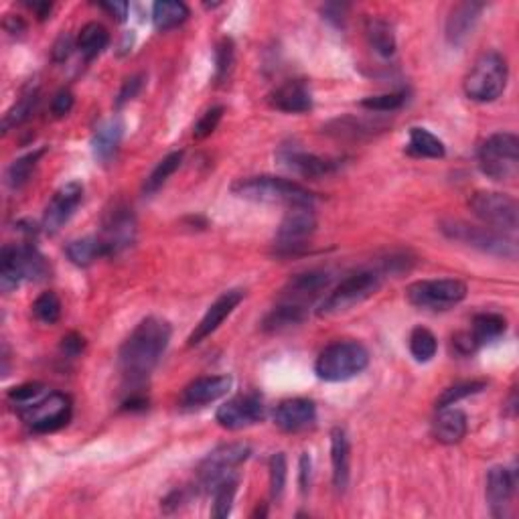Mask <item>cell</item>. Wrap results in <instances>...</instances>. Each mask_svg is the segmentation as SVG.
<instances>
[{"label":"cell","mask_w":519,"mask_h":519,"mask_svg":"<svg viewBox=\"0 0 519 519\" xmlns=\"http://www.w3.org/2000/svg\"><path fill=\"white\" fill-rule=\"evenodd\" d=\"M170 335V325L159 317H148L137 325L118 353V364L122 374L130 381H142L148 378L159 364L162 353L167 351Z\"/></svg>","instance_id":"6da1fadb"},{"label":"cell","mask_w":519,"mask_h":519,"mask_svg":"<svg viewBox=\"0 0 519 519\" xmlns=\"http://www.w3.org/2000/svg\"><path fill=\"white\" fill-rule=\"evenodd\" d=\"M232 193L254 203H276V205H312L315 195L298 183L280 177H248L233 183Z\"/></svg>","instance_id":"7a4b0ae2"},{"label":"cell","mask_w":519,"mask_h":519,"mask_svg":"<svg viewBox=\"0 0 519 519\" xmlns=\"http://www.w3.org/2000/svg\"><path fill=\"white\" fill-rule=\"evenodd\" d=\"M49 266L43 254L31 244L4 246L0 254V288L4 293L19 288L23 282L43 280Z\"/></svg>","instance_id":"3957f363"},{"label":"cell","mask_w":519,"mask_h":519,"mask_svg":"<svg viewBox=\"0 0 519 519\" xmlns=\"http://www.w3.org/2000/svg\"><path fill=\"white\" fill-rule=\"evenodd\" d=\"M369 366V351L358 341H337L317 358L315 374L325 381H347Z\"/></svg>","instance_id":"277c9868"},{"label":"cell","mask_w":519,"mask_h":519,"mask_svg":"<svg viewBox=\"0 0 519 519\" xmlns=\"http://www.w3.org/2000/svg\"><path fill=\"white\" fill-rule=\"evenodd\" d=\"M507 61L497 51L483 53L465 77V94L473 102H495L507 85Z\"/></svg>","instance_id":"5b68a950"},{"label":"cell","mask_w":519,"mask_h":519,"mask_svg":"<svg viewBox=\"0 0 519 519\" xmlns=\"http://www.w3.org/2000/svg\"><path fill=\"white\" fill-rule=\"evenodd\" d=\"M481 173L493 181H511L519 170V140L511 132H497L479 148Z\"/></svg>","instance_id":"8992f818"},{"label":"cell","mask_w":519,"mask_h":519,"mask_svg":"<svg viewBox=\"0 0 519 519\" xmlns=\"http://www.w3.org/2000/svg\"><path fill=\"white\" fill-rule=\"evenodd\" d=\"M381 287V276L374 270H359L345 280H341L335 288L331 290L329 296L325 298L318 307V317H333L341 315L353 309L355 304L367 301L374 296Z\"/></svg>","instance_id":"52a82bcc"},{"label":"cell","mask_w":519,"mask_h":519,"mask_svg":"<svg viewBox=\"0 0 519 519\" xmlns=\"http://www.w3.org/2000/svg\"><path fill=\"white\" fill-rule=\"evenodd\" d=\"M440 230L449 240L460 241V244L477 248V250L493 256H503V258L514 260L517 256L515 241L507 238L506 233L491 230V227L468 225L465 222H444Z\"/></svg>","instance_id":"ba28073f"},{"label":"cell","mask_w":519,"mask_h":519,"mask_svg":"<svg viewBox=\"0 0 519 519\" xmlns=\"http://www.w3.org/2000/svg\"><path fill=\"white\" fill-rule=\"evenodd\" d=\"M468 208L483 224L501 233H514L519 224V208L514 197L495 191H477L468 199Z\"/></svg>","instance_id":"9c48e42d"},{"label":"cell","mask_w":519,"mask_h":519,"mask_svg":"<svg viewBox=\"0 0 519 519\" xmlns=\"http://www.w3.org/2000/svg\"><path fill=\"white\" fill-rule=\"evenodd\" d=\"M467 284L459 279H438V280H421L410 284L406 296L410 304L418 309L444 311L451 309L467 296Z\"/></svg>","instance_id":"30bf717a"},{"label":"cell","mask_w":519,"mask_h":519,"mask_svg":"<svg viewBox=\"0 0 519 519\" xmlns=\"http://www.w3.org/2000/svg\"><path fill=\"white\" fill-rule=\"evenodd\" d=\"M20 418L27 422L28 429L39 432V435L59 430L71 418L69 396L61 392H49L41 396L37 402L20 408Z\"/></svg>","instance_id":"8fae6325"},{"label":"cell","mask_w":519,"mask_h":519,"mask_svg":"<svg viewBox=\"0 0 519 519\" xmlns=\"http://www.w3.org/2000/svg\"><path fill=\"white\" fill-rule=\"evenodd\" d=\"M250 457V446L233 443L224 444L209 452L208 457L201 460V465L197 468V479L199 485L208 491H213L219 483L233 475V468H238L244 460Z\"/></svg>","instance_id":"7c38bea8"},{"label":"cell","mask_w":519,"mask_h":519,"mask_svg":"<svg viewBox=\"0 0 519 519\" xmlns=\"http://www.w3.org/2000/svg\"><path fill=\"white\" fill-rule=\"evenodd\" d=\"M317 230V217L312 205H293L284 216L282 224L276 233V252L279 254H296L304 248L307 240Z\"/></svg>","instance_id":"4fadbf2b"},{"label":"cell","mask_w":519,"mask_h":519,"mask_svg":"<svg viewBox=\"0 0 519 519\" xmlns=\"http://www.w3.org/2000/svg\"><path fill=\"white\" fill-rule=\"evenodd\" d=\"M99 240L104 244L106 256H118L128 250L137 240V217L132 209L126 205H114L106 213Z\"/></svg>","instance_id":"5bb4252c"},{"label":"cell","mask_w":519,"mask_h":519,"mask_svg":"<svg viewBox=\"0 0 519 519\" xmlns=\"http://www.w3.org/2000/svg\"><path fill=\"white\" fill-rule=\"evenodd\" d=\"M266 406L258 394H241L227 400L216 412V421L222 429L241 430L264 421Z\"/></svg>","instance_id":"9a60e30c"},{"label":"cell","mask_w":519,"mask_h":519,"mask_svg":"<svg viewBox=\"0 0 519 519\" xmlns=\"http://www.w3.org/2000/svg\"><path fill=\"white\" fill-rule=\"evenodd\" d=\"M83 199V187L80 183H67L59 191H55L51 201L47 203L45 216H43V227L45 232L55 233L66 225L75 209L80 208Z\"/></svg>","instance_id":"2e32d148"},{"label":"cell","mask_w":519,"mask_h":519,"mask_svg":"<svg viewBox=\"0 0 519 519\" xmlns=\"http://www.w3.org/2000/svg\"><path fill=\"white\" fill-rule=\"evenodd\" d=\"M331 284V274L323 270H311V272L296 274L288 280L287 287L282 288L280 301L293 303L298 307L309 309L315 298L321 296Z\"/></svg>","instance_id":"e0dca14e"},{"label":"cell","mask_w":519,"mask_h":519,"mask_svg":"<svg viewBox=\"0 0 519 519\" xmlns=\"http://www.w3.org/2000/svg\"><path fill=\"white\" fill-rule=\"evenodd\" d=\"M241 301H244V290H240V288L227 290V293H224L222 296H219L217 301L213 303L211 307L208 309V312H205V317L201 318V321H199V325L195 326V331L189 335V347L199 345L201 341H205L209 335H213V333H216L219 326H222V323L225 321V318L238 309V304Z\"/></svg>","instance_id":"ac0fdd59"},{"label":"cell","mask_w":519,"mask_h":519,"mask_svg":"<svg viewBox=\"0 0 519 519\" xmlns=\"http://www.w3.org/2000/svg\"><path fill=\"white\" fill-rule=\"evenodd\" d=\"M233 380L230 375H208V378H199L191 381L187 388L183 389L179 397L181 406L185 408H201L208 406L211 402H217L232 389Z\"/></svg>","instance_id":"d6986e66"},{"label":"cell","mask_w":519,"mask_h":519,"mask_svg":"<svg viewBox=\"0 0 519 519\" xmlns=\"http://www.w3.org/2000/svg\"><path fill=\"white\" fill-rule=\"evenodd\" d=\"M483 9H485V4L473 3V0H467V3H459L457 6H452L449 19H446V41H449L452 47L463 45V43L471 37L475 25L479 23Z\"/></svg>","instance_id":"ffe728a7"},{"label":"cell","mask_w":519,"mask_h":519,"mask_svg":"<svg viewBox=\"0 0 519 519\" xmlns=\"http://www.w3.org/2000/svg\"><path fill=\"white\" fill-rule=\"evenodd\" d=\"M317 421L315 402L295 397V400H284L274 410V424L284 432H298L307 429Z\"/></svg>","instance_id":"44dd1931"},{"label":"cell","mask_w":519,"mask_h":519,"mask_svg":"<svg viewBox=\"0 0 519 519\" xmlns=\"http://www.w3.org/2000/svg\"><path fill=\"white\" fill-rule=\"evenodd\" d=\"M515 491V471L507 467H493L487 473V503L495 517H503Z\"/></svg>","instance_id":"7402d4cb"},{"label":"cell","mask_w":519,"mask_h":519,"mask_svg":"<svg viewBox=\"0 0 519 519\" xmlns=\"http://www.w3.org/2000/svg\"><path fill=\"white\" fill-rule=\"evenodd\" d=\"M280 161L284 167H288L293 173L301 177H309V179H318V177H326L335 173L339 162L335 159H325V156H317L303 151H287L280 154Z\"/></svg>","instance_id":"603a6c76"},{"label":"cell","mask_w":519,"mask_h":519,"mask_svg":"<svg viewBox=\"0 0 519 519\" xmlns=\"http://www.w3.org/2000/svg\"><path fill=\"white\" fill-rule=\"evenodd\" d=\"M270 106L287 114H304L312 108L311 90L304 82H287L270 94Z\"/></svg>","instance_id":"cb8c5ba5"},{"label":"cell","mask_w":519,"mask_h":519,"mask_svg":"<svg viewBox=\"0 0 519 519\" xmlns=\"http://www.w3.org/2000/svg\"><path fill=\"white\" fill-rule=\"evenodd\" d=\"M331 463H333V485L337 491H345L350 483V463H351V449L350 438H347L343 429L331 430Z\"/></svg>","instance_id":"d4e9b609"},{"label":"cell","mask_w":519,"mask_h":519,"mask_svg":"<svg viewBox=\"0 0 519 519\" xmlns=\"http://www.w3.org/2000/svg\"><path fill=\"white\" fill-rule=\"evenodd\" d=\"M468 421L463 410L443 408L435 421V436L443 444H457L467 436Z\"/></svg>","instance_id":"484cf974"},{"label":"cell","mask_w":519,"mask_h":519,"mask_svg":"<svg viewBox=\"0 0 519 519\" xmlns=\"http://www.w3.org/2000/svg\"><path fill=\"white\" fill-rule=\"evenodd\" d=\"M124 137V126L120 120H110L98 128V132L94 134V140H91V146H94V156L108 165V162L116 156L120 142H122Z\"/></svg>","instance_id":"4316f807"},{"label":"cell","mask_w":519,"mask_h":519,"mask_svg":"<svg viewBox=\"0 0 519 519\" xmlns=\"http://www.w3.org/2000/svg\"><path fill=\"white\" fill-rule=\"evenodd\" d=\"M304 318H307V309L293 303L279 301V304L262 321V329L266 333H280L284 329H290V326L301 325Z\"/></svg>","instance_id":"83f0119b"},{"label":"cell","mask_w":519,"mask_h":519,"mask_svg":"<svg viewBox=\"0 0 519 519\" xmlns=\"http://www.w3.org/2000/svg\"><path fill=\"white\" fill-rule=\"evenodd\" d=\"M507 331V321L506 317L497 315V312H481L473 318V326L468 331V335L475 341L477 350L481 345L491 343V341L499 339L503 333Z\"/></svg>","instance_id":"f1b7e54d"},{"label":"cell","mask_w":519,"mask_h":519,"mask_svg":"<svg viewBox=\"0 0 519 519\" xmlns=\"http://www.w3.org/2000/svg\"><path fill=\"white\" fill-rule=\"evenodd\" d=\"M406 151L412 156H421V159H443V156L446 154L444 142L438 137H435L430 130H426V128H418V126H414L410 130V140H408Z\"/></svg>","instance_id":"f546056e"},{"label":"cell","mask_w":519,"mask_h":519,"mask_svg":"<svg viewBox=\"0 0 519 519\" xmlns=\"http://www.w3.org/2000/svg\"><path fill=\"white\" fill-rule=\"evenodd\" d=\"M366 37L369 45L381 57H392L396 53V35L388 20L369 17L366 23Z\"/></svg>","instance_id":"4dcf8cb0"},{"label":"cell","mask_w":519,"mask_h":519,"mask_svg":"<svg viewBox=\"0 0 519 519\" xmlns=\"http://www.w3.org/2000/svg\"><path fill=\"white\" fill-rule=\"evenodd\" d=\"M66 254L75 266L85 268V266L94 264L98 258H104L106 250L99 236H88V238L69 241L66 248Z\"/></svg>","instance_id":"1f68e13d"},{"label":"cell","mask_w":519,"mask_h":519,"mask_svg":"<svg viewBox=\"0 0 519 519\" xmlns=\"http://www.w3.org/2000/svg\"><path fill=\"white\" fill-rule=\"evenodd\" d=\"M110 33L108 28L99 23H88L80 35H77V49H80L85 59H94L108 47Z\"/></svg>","instance_id":"d6a6232c"},{"label":"cell","mask_w":519,"mask_h":519,"mask_svg":"<svg viewBox=\"0 0 519 519\" xmlns=\"http://www.w3.org/2000/svg\"><path fill=\"white\" fill-rule=\"evenodd\" d=\"M189 19L187 4L177 3V0H161L153 6V23L159 31H169L183 25Z\"/></svg>","instance_id":"836d02e7"},{"label":"cell","mask_w":519,"mask_h":519,"mask_svg":"<svg viewBox=\"0 0 519 519\" xmlns=\"http://www.w3.org/2000/svg\"><path fill=\"white\" fill-rule=\"evenodd\" d=\"M183 162V153H170L167 154L165 159H162L159 165L154 167V170L151 175H148V179L145 181V193L146 195H153L159 191L162 185H165L170 177H173L177 173V169L181 167Z\"/></svg>","instance_id":"e575fe53"},{"label":"cell","mask_w":519,"mask_h":519,"mask_svg":"<svg viewBox=\"0 0 519 519\" xmlns=\"http://www.w3.org/2000/svg\"><path fill=\"white\" fill-rule=\"evenodd\" d=\"M43 154H45V148H39V151H33L14 161L9 167V173H6V183H9L12 189L23 187V185L31 179L33 170L35 167H37V162Z\"/></svg>","instance_id":"d590c367"},{"label":"cell","mask_w":519,"mask_h":519,"mask_svg":"<svg viewBox=\"0 0 519 519\" xmlns=\"http://www.w3.org/2000/svg\"><path fill=\"white\" fill-rule=\"evenodd\" d=\"M236 493H238L236 475H230V477L224 479L216 489H213V517L224 519L232 514Z\"/></svg>","instance_id":"8d00e7d4"},{"label":"cell","mask_w":519,"mask_h":519,"mask_svg":"<svg viewBox=\"0 0 519 519\" xmlns=\"http://www.w3.org/2000/svg\"><path fill=\"white\" fill-rule=\"evenodd\" d=\"M410 353L418 364H426L435 358L438 351V341L432 335V331L424 329V326H416L410 335Z\"/></svg>","instance_id":"74e56055"},{"label":"cell","mask_w":519,"mask_h":519,"mask_svg":"<svg viewBox=\"0 0 519 519\" xmlns=\"http://www.w3.org/2000/svg\"><path fill=\"white\" fill-rule=\"evenodd\" d=\"M39 102V91L37 90H31L23 94V98L19 99L17 104L12 106V108L6 112V116L3 120V128L4 130H11V128H17L23 122H27L28 116H31L35 106Z\"/></svg>","instance_id":"f35d334b"},{"label":"cell","mask_w":519,"mask_h":519,"mask_svg":"<svg viewBox=\"0 0 519 519\" xmlns=\"http://www.w3.org/2000/svg\"><path fill=\"white\" fill-rule=\"evenodd\" d=\"M33 315L43 325H55L61 317V301L55 293H43L33 303Z\"/></svg>","instance_id":"ab89813d"},{"label":"cell","mask_w":519,"mask_h":519,"mask_svg":"<svg viewBox=\"0 0 519 519\" xmlns=\"http://www.w3.org/2000/svg\"><path fill=\"white\" fill-rule=\"evenodd\" d=\"M487 388L485 381H463V383H457V386H452L449 389H444L440 397L436 400V408H449L454 406V404L463 400V397H468L473 394H479L483 389Z\"/></svg>","instance_id":"60d3db41"},{"label":"cell","mask_w":519,"mask_h":519,"mask_svg":"<svg viewBox=\"0 0 519 519\" xmlns=\"http://www.w3.org/2000/svg\"><path fill=\"white\" fill-rule=\"evenodd\" d=\"M288 471V465H287V457H284L282 452H276L272 454V459H270V495H272V499L279 501L282 493H284V487H287V473Z\"/></svg>","instance_id":"b9f144b4"},{"label":"cell","mask_w":519,"mask_h":519,"mask_svg":"<svg viewBox=\"0 0 519 519\" xmlns=\"http://www.w3.org/2000/svg\"><path fill=\"white\" fill-rule=\"evenodd\" d=\"M233 61H236V47L232 39H222L216 47V80L224 82L232 74Z\"/></svg>","instance_id":"7bdbcfd3"},{"label":"cell","mask_w":519,"mask_h":519,"mask_svg":"<svg viewBox=\"0 0 519 519\" xmlns=\"http://www.w3.org/2000/svg\"><path fill=\"white\" fill-rule=\"evenodd\" d=\"M404 102H406V94H404V91H392V94L366 98L361 106H364L366 110L374 112H394L397 108H402Z\"/></svg>","instance_id":"ee69618b"},{"label":"cell","mask_w":519,"mask_h":519,"mask_svg":"<svg viewBox=\"0 0 519 519\" xmlns=\"http://www.w3.org/2000/svg\"><path fill=\"white\" fill-rule=\"evenodd\" d=\"M224 112H225L224 106H213V108H209L208 112H205L203 116L199 118V122L195 124V128H193V137L199 138V140L208 138L209 134L219 126V122H222Z\"/></svg>","instance_id":"f6af8a7d"},{"label":"cell","mask_w":519,"mask_h":519,"mask_svg":"<svg viewBox=\"0 0 519 519\" xmlns=\"http://www.w3.org/2000/svg\"><path fill=\"white\" fill-rule=\"evenodd\" d=\"M47 389L43 383H23V386L12 388L9 392V397L12 402H17L19 408L28 406V404L37 402L41 396H45Z\"/></svg>","instance_id":"bcb514c9"},{"label":"cell","mask_w":519,"mask_h":519,"mask_svg":"<svg viewBox=\"0 0 519 519\" xmlns=\"http://www.w3.org/2000/svg\"><path fill=\"white\" fill-rule=\"evenodd\" d=\"M142 85H145V75H142V74L128 77L122 88H120V94L116 98V106H118V108H122L124 104H128V102H130V99L137 98L140 94Z\"/></svg>","instance_id":"7dc6e473"},{"label":"cell","mask_w":519,"mask_h":519,"mask_svg":"<svg viewBox=\"0 0 519 519\" xmlns=\"http://www.w3.org/2000/svg\"><path fill=\"white\" fill-rule=\"evenodd\" d=\"M74 94H71L69 90H59L57 94L53 96L51 99V112L55 118H63L67 116V114L71 112V108H74Z\"/></svg>","instance_id":"c3c4849f"},{"label":"cell","mask_w":519,"mask_h":519,"mask_svg":"<svg viewBox=\"0 0 519 519\" xmlns=\"http://www.w3.org/2000/svg\"><path fill=\"white\" fill-rule=\"evenodd\" d=\"M85 347V341L82 335H77V333H71V335L63 337L61 341V351L67 355V358H77L83 351Z\"/></svg>","instance_id":"681fc988"},{"label":"cell","mask_w":519,"mask_h":519,"mask_svg":"<svg viewBox=\"0 0 519 519\" xmlns=\"http://www.w3.org/2000/svg\"><path fill=\"white\" fill-rule=\"evenodd\" d=\"M71 49H74V39H71L67 33L59 35V39H57L55 45H53V59L66 61L67 57L71 55Z\"/></svg>","instance_id":"f907efd6"},{"label":"cell","mask_w":519,"mask_h":519,"mask_svg":"<svg viewBox=\"0 0 519 519\" xmlns=\"http://www.w3.org/2000/svg\"><path fill=\"white\" fill-rule=\"evenodd\" d=\"M99 6L114 17L120 23H124L126 17H128V4L126 3H118V0H114V3H99Z\"/></svg>","instance_id":"816d5d0a"},{"label":"cell","mask_w":519,"mask_h":519,"mask_svg":"<svg viewBox=\"0 0 519 519\" xmlns=\"http://www.w3.org/2000/svg\"><path fill=\"white\" fill-rule=\"evenodd\" d=\"M345 11H347V4H326L323 9V14L326 20H335L337 25H343Z\"/></svg>","instance_id":"f5cc1de1"},{"label":"cell","mask_w":519,"mask_h":519,"mask_svg":"<svg viewBox=\"0 0 519 519\" xmlns=\"http://www.w3.org/2000/svg\"><path fill=\"white\" fill-rule=\"evenodd\" d=\"M309 485H311V457L307 452L301 457V489L303 493L309 491Z\"/></svg>","instance_id":"db71d44e"},{"label":"cell","mask_w":519,"mask_h":519,"mask_svg":"<svg viewBox=\"0 0 519 519\" xmlns=\"http://www.w3.org/2000/svg\"><path fill=\"white\" fill-rule=\"evenodd\" d=\"M27 6L28 9H31L35 14H37V17L41 19V20H45L49 14H51V9H53V4L51 3H27Z\"/></svg>","instance_id":"11a10c76"}]
</instances>
